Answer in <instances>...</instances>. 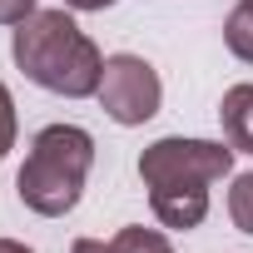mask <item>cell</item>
<instances>
[{"label": "cell", "instance_id": "1", "mask_svg": "<svg viewBox=\"0 0 253 253\" xmlns=\"http://www.w3.org/2000/svg\"><path fill=\"white\" fill-rule=\"evenodd\" d=\"M15 65L25 70V80H35L50 94L65 99H84L99 94V75H104V55L94 50V40L70 20V10H35L15 25L10 40Z\"/></svg>", "mask_w": 253, "mask_h": 253}, {"label": "cell", "instance_id": "2", "mask_svg": "<svg viewBox=\"0 0 253 253\" xmlns=\"http://www.w3.org/2000/svg\"><path fill=\"white\" fill-rule=\"evenodd\" d=\"M94 164V139L80 124H45L30 139V154L15 174V194L30 213L40 218H60L80 204L84 174Z\"/></svg>", "mask_w": 253, "mask_h": 253}, {"label": "cell", "instance_id": "3", "mask_svg": "<svg viewBox=\"0 0 253 253\" xmlns=\"http://www.w3.org/2000/svg\"><path fill=\"white\" fill-rule=\"evenodd\" d=\"M233 169V144H213V139H154L139 154V179L154 184H213Z\"/></svg>", "mask_w": 253, "mask_h": 253}, {"label": "cell", "instance_id": "4", "mask_svg": "<svg viewBox=\"0 0 253 253\" xmlns=\"http://www.w3.org/2000/svg\"><path fill=\"white\" fill-rule=\"evenodd\" d=\"M159 99H164V84L154 75L149 60L139 55H109L104 60V75H99V104L114 124H144L159 114Z\"/></svg>", "mask_w": 253, "mask_h": 253}, {"label": "cell", "instance_id": "5", "mask_svg": "<svg viewBox=\"0 0 253 253\" xmlns=\"http://www.w3.org/2000/svg\"><path fill=\"white\" fill-rule=\"evenodd\" d=\"M149 204L164 228H199L209 213V184H154Z\"/></svg>", "mask_w": 253, "mask_h": 253}, {"label": "cell", "instance_id": "6", "mask_svg": "<svg viewBox=\"0 0 253 253\" xmlns=\"http://www.w3.org/2000/svg\"><path fill=\"white\" fill-rule=\"evenodd\" d=\"M218 119H223V139H228L233 149L253 154V84H233V89H223Z\"/></svg>", "mask_w": 253, "mask_h": 253}, {"label": "cell", "instance_id": "7", "mask_svg": "<svg viewBox=\"0 0 253 253\" xmlns=\"http://www.w3.org/2000/svg\"><path fill=\"white\" fill-rule=\"evenodd\" d=\"M223 40H228V50H233L243 65H253V0H238V5L228 10Z\"/></svg>", "mask_w": 253, "mask_h": 253}, {"label": "cell", "instance_id": "8", "mask_svg": "<svg viewBox=\"0 0 253 253\" xmlns=\"http://www.w3.org/2000/svg\"><path fill=\"white\" fill-rule=\"evenodd\" d=\"M109 248H114V253H174L159 228H139V223H134V228H119V233L109 238Z\"/></svg>", "mask_w": 253, "mask_h": 253}, {"label": "cell", "instance_id": "9", "mask_svg": "<svg viewBox=\"0 0 253 253\" xmlns=\"http://www.w3.org/2000/svg\"><path fill=\"white\" fill-rule=\"evenodd\" d=\"M228 213L243 233H253V174H238L233 189H228Z\"/></svg>", "mask_w": 253, "mask_h": 253}, {"label": "cell", "instance_id": "10", "mask_svg": "<svg viewBox=\"0 0 253 253\" xmlns=\"http://www.w3.org/2000/svg\"><path fill=\"white\" fill-rule=\"evenodd\" d=\"M10 144H15V99H10L5 84H0V159L10 154Z\"/></svg>", "mask_w": 253, "mask_h": 253}, {"label": "cell", "instance_id": "11", "mask_svg": "<svg viewBox=\"0 0 253 253\" xmlns=\"http://www.w3.org/2000/svg\"><path fill=\"white\" fill-rule=\"evenodd\" d=\"M25 15H35V0H0V25H20Z\"/></svg>", "mask_w": 253, "mask_h": 253}, {"label": "cell", "instance_id": "12", "mask_svg": "<svg viewBox=\"0 0 253 253\" xmlns=\"http://www.w3.org/2000/svg\"><path fill=\"white\" fill-rule=\"evenodd\" d=\"M70 253H114L109 243H99V238H75V248Z\"/></svg>", "mask_w": 253, "mask_h": 253}, {"label": "cell", "instance_id": "13", "mask_svg": "<svg viewBox=\"0 0 253 253\" xmlns=\"http://www.w3.org/2000/svg\"><path fill=\"white\" fill-rule=\"evenodd\" d=\"M65 5H70V10H109L114 0H65Z\"/></svg>", "mask_w": 253, "mask_h": 253}, {"label": "cell", "instance_id": "14", "mask_svg": "<svg viewBox=\"0 0 253 253\" xmlns=\"http://www.w3.org/2000/svg\"><path fill=\"white\" fill-rule=\"evenodd\" d=\"M0 253H30L25 243H15V238H0Z\"/></svg>", "mask_w": 253, "mask_h": 253}]
</instances>
